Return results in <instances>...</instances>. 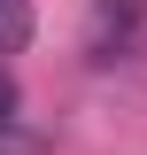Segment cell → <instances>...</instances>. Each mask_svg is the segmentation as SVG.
Here are the masks:
<instances>
[{"instance_id":"3957f363","label":"cell","mask_w":147,"mask_h":155,"mask_svg":"<svg viewBox=\"0 0 147 155\" xmlns=\"http://www.w3.org/2000/svg\"><path fill=\"white\" fill-rule=\"evenodd\" d=\"M16 109H23V93H16V78H8V62H0V132L16 124Z\"/></svg>"},{"instance_id":"6da1fadb","label":"cell","mask_w":147,"mask_h":155,"mask_svg":"<svg viewBox=\"0 0 147 155\" xmlns=\"http://www.w3.org/2000/svg\"><path fill=\"white\" fill-rule=\"evenodd\" d=\"M85 54L101 62V70L147 54V0H93V16H85Z\"/></svg>"},{"instance_id":"7a4b0ae2","label":"cell","mask_w":147,"mask_h":155,"mask_svg":"<svg viewBox=\"0 0 147 155\" xmlns=\"http://www.w3.org/2000/svg\"><path fill=\"white\" fill-rule=\"evenodd\" d=\"M31 47V0H0V54Z\"/></svg>"}]
</instances>
